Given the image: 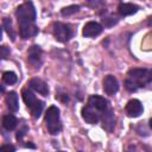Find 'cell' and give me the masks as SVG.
Returning a JSON list of instances; mask_svg holds the SVG:
<instances>
[{"label":"cell","mask_w":152,"mask_h":152,"mask_svg":"<svg viewBox=\"0 0 152 152\" xmlns=\"http://www.w3.org/2000/svg\"><path fill=\"white\" fill-rule=\"evenodd\" d=\"M52 33L55 36V38L58 40V42H66L71 38L72 36V32H71V28L65 25V24H62V23H56L53 24V27H52Z\"/></svg>","instance_id":"4"},{"label":"cell","mask_w":152,"mask_h":152,"mask_svg":"<svg viewBox=\"0 0 152 152\" xmlns=\"http://www.w3.org/2000/svg\"><path fill=\"white\" fill-rule=\"evenodd\" d=\"M103 90L108 95H114L119 90V83L118 80L113 75H107L103 80Z\"/></svg>","instance_id":"7"},{"label":"cell","mask_w":152,"mask_h":152,"mask_svg":"<svg viewBox=\"0 0 152 152\" xmlns=\"http://www.w3.org/2000/svg\"><path fill=\"white\" fill-rule=\"evenodd\" d=\"M88 104L90 107H93L94 109H96V110L104 112V110H107L108 101L104 97L100 96V95H91L88 100Z\"/></svg>","instance_id":"10"},{"label":"cell","mask_w":152,"mask_h":152,"mask_svg":"<svg viewBox=\"0 0 152 152\" xmlns=\"http://www.w3.org/2000/svg\"><path fill=\"white\" fill-rule=\"evenodd\" d=\"M102 126L106 131L112 132L114 126H115V118L112 110H104L102 115Z\"/></svg>","instance_id":"14"},{"label":"cell","mask_w":152,"mask_h":152,"mask_svg":"<svg viewBox=\"0 0 152 152\" xmlns=\"http://www.w3.org/2000/svg\"><path fill=\"white\" fill-rule=\"evenodd\" d=\"M17 80H18V77L13 71H5L2 74V81L6 84H14L17 82Z\"/></svg>","instance_id":"20"},{"label":"cell","mask_w":152,"mask_h":152,"mask_svg":"<svg viewBox=\"0 0 152 152\" xmlns=\"http://www.w3.org/2000/svg\"><path fill=\"white\" fill-rule=\"evenodd\" d=\"M80 152H81V151H80Z\"/></svg>","instance_id":"27"},{"label":"cell","mask_w":152,"mask_h":152,"mask_svg":"<svg viewBox=\"0 0 152 152\" xmlns=\"http://www.w3.org/2000/svg\"><path fill=\"white\" fill-rule=\"evenodd\" d=\"M28 62L34 68H39L42 64V49L38 45H32L28 49Z\"/></svg>","instance_id":"8"},{"label":"cell","mask_w":152,"mask_h":152,"mask_svg":"<svg viewBox=\"0 0 152 152\" xmlns=\"http://www.w3.org/2000/svg\"><path fill=\"white\" fill-rule=\"evenodd\" d=\"M0 152H15V147L13 145H11V144H6V145L1 146Z\"/></svg>","instance_id":"23"},{"label":"cell","mask_w":152,"mask_h":152,"mask_svg":"<svg viewBox=\"0 0 152 152\" xmlns=\"http://www.w3.org/2000/svg\"><path fill=\"white\" fill-rule=\"evenodd\" d=\"M43 108H44V103H43V101H40V100H37V102L30 108V110H31V114H32V116L33 118H39L40 116V114H42V112H43Z\"/></svg>","instance_id":"18"},{"label":"cell","mask_w":152,"mask_h":152,"mask_svg":"<svg viewBox=\"0 0 152 152\" xmlns=\"http://www.w3.org/2000/svg\"><path fill=\"white\" fill-rule=\"evenodd\" d=\"M102 32V26L96 21H89L83 27V36L84 37H96Z\"/></svg>","instance_id":"11"},{"label":"cell","mask_w":152,"mask_h":152,"mask_svg":"<svg viewBox=\"0 0 152 152\" xmlns=\"http://www.w3.org/2000/svg\"><path fill=\"white\" fill-rule=\"evenodd\" d=\"M126 113L132 116V118H137L139 116L141 113H142V104L139 100L137 99H133V100H129L126 104Z\"/></svg>","instance_id":"9"},{"label":"cell","mask_w":152,"mask_h":152,"mask_svg":"<svg viewBox=\"0 0 152 152\" xmlns=\"http://www.w3.org/2000/svg\"><path fill=\"white\" fill-rule=\"evenodd\" d=\"M129 80H132L139 88L152 81V70L148 69H132L128 71Z\"/></svg>","instance_id":"3"},{"label":"cell","mask_w":152,"mask_h":152,"mask_svg":"<svg viewBox=\"0 0 152 152\" xmlns=\"http://www.w3.org/2000/svg\"><path fill=\"white\" fill-rule=\"evenodd\" d=\"M38 33V27L33 23H23L19 24V34L23 39H28L34 37Z\"/></svg>","instance_id":"5"},{"label":"cell","mask_w":152,"mask_h":152,"mask_svg":"<svg viewBox=\"0 0 152 152\" xmlns=\"http://www.w3.org/2000/svg\"><path fill=\"white\" fill-rule=\"evenodd\" d=\"M78 10H80V6L78 5H70L68 7L62 8L61 13H62L63 17H68V15H71V14H74L76 12H78Z\"/></svg>","instance_id":"21"},{"label":"cell","mask_w":152,"mask_h":152,"mask_svg":"<svg viewBox=\"0 0 152 152\" xmlns=\"http://www.w3.org/2000/svg\"><path fill=\"white\" fill-rule=\"evenodd\" d=\"M6 103H7V107L10 108V110H12V112L18 110L19 102H18V95L15 91H10L6 95Z\"/></svg>","instance_id":"15"},{"label":"cell","mask_w":152,"mask_h":152,"mask_svg":"<svg viewBox=\"0 0 152 152\" xmlns=\"http://www.w3.org/2000/svg\"><path fill=\"white\" fill-rule=\"evenodd\" d=\"M81 114H82V118L86 122L90 124V125H95L99 120H100V114L96 112V109H94L93 107H90L89 104L88 106H84L81 110Z\"/></svg>","instance_id":"6"},{"label":"cell","mask_w":152,"mask_h":152,"mask_svg":"<svg viewBox=\"0 0 152 152\" xmlns=\"http://www.w3.org/2000/svg\"><path fill=\"white\" fill-rule=\"evenodd\" d=\"M58 152H64V151H58Z\"/></svg>","instance_id":"26"},{"label":"cell","mask_w":152,"mask_h":152,"mask_svg":"<svg viewBox=\"0 0 152 152\" xmlns=\"http://www.w3.org/2000/svg\"><path fill=\"white\" fill-rule=\"evenodd\" d=\"M45 122H46L48 131L51 134H58L61 132L62 124H61V119H59V109L56 106H51L46 110Z\"/></svg>","instance_id":"1"},{"label":"cell","mask_w":152,"mask_h":152,"mask_svg":"<svg viewBox=\"0 0 152 152\" xmlns=\"http://www.w3.org/2000/svg\"><path fill=\"white\" fill-rule=\"evenodd\" d=\"M138 11V6L129 4V2H120L118 6V12L120 15L122 17H127V15H132L134 13H137Z\"/></svg>","instance_id":"13"},{"label":"cell","mask_w":152,"mask_h":152,"mask_svg":"<svg viewBox=\"0 0 152 152\" xmlns=\"http://www.w3.org/2000/svg\"><path fill=\"white\" fill-rule=\"evenodd\" d=\"M15 17H17L19 24L34 23V20H36V10H34L33 4L31 1H26V2L21 4L15 11Z\"/></svg>","instance_id":"2"},{"label":"cell","mask_w":152,"mask_h":152,"mask_svg":"<svg viewBox=\"0 0 152 152\" xmlns=\"http://www.w3.org/2000/svg\"><path fill=\"white\" fill-rule=\"evenodd\" d=\"M17 124H18L17 118H15L13 114H7V115H5L4 119H2V126H4V128L7 129V131H13V129L17 127Z\"/></svg>","instance_id":"16"},{"label":"cell","mask_w":152,"mask_h":152,"mask_svg":"<svg viewBox=\"0 0 152 152\" xmlns=\"http://www.w3.org/2000/svg\"><path fill=\"white\" fill-rule=\"evenodd\" d=\"M23 100H24V102L26 103V106H27L28 108H31V107L37 102L36 95H34L31 90H27V89L23 90Z\"/></svg>","instance_id":"17"},{"label":"cell","mask_w":152,"mask_h":152,"mask_svg":"<svg viewBox=\"0 0 152 152\" xmlns=\"http://www.w3.org/2000/svg\"><path fill=\"white\" fill-rule=\"evenodd\" d=\"M150 126H151V128H152V119L150 120Z\"/></svg>","instance_id":"25"},{"label":"cell","mask_w":152,"mask_h":152,"mask_svg":"<svg viewBox=\"0 0 152 152\" xmlns=\"http://www.w3.org/2000/svg\"><path fill=\"white\" fill-rule=\"evenodd\" d=\"M28 86H30L34 91H37V93H39V94H42V95H44V96H46V95L49 94L48 84H46L43 80H40V78H32V80L30 81Z\"/></svg>","instance_id":"12"},{"label":"cell","mask_w":152,"mask_h":152,"mask_svg":"<svg viewBox=\"0 0 152 152\" xmlns=\"http://www.w3.org/2000/svg\"><path fill=\"white\" fill-rule=\"evenodd\" d=\"M125 87H126V89L128 90V91H135L139 87L132 81V80H129V78H127L126 81H125Z\"/></svg>","instance_id":"22"},{"label":"cell","mask_w":152,"mask_h":152,"mask_svg":"<svg viewBox=\"0 0 152 152\" xmlns=\"http://www.w3.org/2000/svg\"><path fill=\"white\" fill-rule=\"evenodd\" d=\"M0 51H1V58H2V59H5V58L10 55V50H8L6 46H1V48H0Z\"/></svg>","instance_id":"24"},{"label":"cell","mask_w":152,"mask_h":152,"mask_svg":"<svg viewBox=\"0 0 152 152\" xmlns=\"http://www.w3.org/2000/svg\"><path fill=\"white\" fill-rule=\"evenodd\" d=\"M2 28L6 31V33L11 37L12 40L15 39V34H14V31H13V28H12V21H11V19L4 18V20H2Z\"/></svg>","instance_id":"19"}]
</instances>
